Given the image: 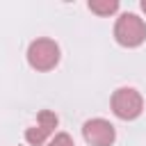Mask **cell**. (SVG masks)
Instances as JSON below:
<instances>
[{
	"label": "cell",
	"instance_id": "6da1fadb",
	"mask_svg": "<svg viewBox=\"0 0 146 146\" xmlns=\"http://www.w3.org/2000/svg\"><path fill=\"white\" fill-rule=\"evenodd\" d=\"M114 39L116 43L125 46V48H137L139 43H144L146 39V23L137 16V14H121L116 18V25H114Z\"/></svg>",
	"mask_w": 146,
	"mask_h": 146
},
{
	"label": "cell",
	"instance_id": "7a4b0ae2",
	"mask_svg": "<svg viewBox=\"0 0 146 146\" xmlns=\"http://www.w3.org/2000/svg\"><path fill=\"white\" fill-rule=\"evenodd\" d=\"M59 62V46L52 39H34L27 48V64L34 71H50Z\"/></svg>",
	"mask_w": 146,
	"mask_h": 146
},
{
	"label": "cell",
	"instance_id": "3957f363",
	"mask_svg": "<svg viewBox=\"0 0 146 146\" xmlns=\"http://www.w3.org/2000/svg\"><path fill=\"white\" fill-rule=\"evenodd\" d=\"M144 110V98L137 89L132 87H121L112 94V112L123 119V121H132L141 114Z\"/></svg>",
	"mask_w": 146,
	"mask_h": 146
},
{
	"label": "cell",
	"instance_id": "277c9868",
	"mask_svg": "<svg viewBox=\"0 0 146 146\" xmlns=\"http://www.w3.org/2000/svg\"><path fill=\"white\" fill-rule=\"evenodd\" d=\"M82 135L87 139V144L91 146H112L116 139L114 125L105 119H89L82 125Z\"/></svg>",
	"mask_w": 146,
	"mask_h": 146
},
{
	"label": "cell",
	"instance_id": "5b68a950",
	"mask_svg": "<svg viewBox=\"0 0 146 146\" xmlns=\"http://www.w3.org/2000/svg\"><path fill=\"white\" fill-rule=\"evenodd\" d=\"M57 121H59V119H57L55 112H50V110H41L39 116H36V123L30 125V128L25 130V141L32 144V146H41V144L55 132Z\"/></svg>",
	"mask_w": 146,
	"mask_h": 146
},
{
	"label": "cell",
	"instance_id": "8992f818",
	"mask_svg": "<svg viewBox=\"0 0 146 146\" xmlns=\"http://www.w3.org/2000/svg\"><path fill=\"white\" fill-rule=\"evenodd\" d=\"M89 9L98 16H110L119 9V2L116 0H89Z\"/></svg>",
	"mask_w": 146,
	"mask_h": 146
},
{
	"label": "cell",
	"instance_id": "52a82bcc",
	"mask_svg": "<svg viewBox=\"0 0 146 146\" xmlns=\"http://www.w3.org/2000/svg\"><path fill=\"white\" fill-rule=\"evenodd\" d=\"M48 146H75V144H73V137H71V135L59 132V135H55V137L48 141Z\"/></svg>",
	"mask_w": 146,
	"mask_h": 146
},
{
	"label": "cell",
	"instance_id": "ba28073f",
	"mask_svg": "<svg viewBox=\"0 0 146 146\" xmlns=\"http://www.w3.org/2000/svg\"><path fill=\"white\" fill-rule=\"evenodd\" d=\"M141 9H144V11H146V0H141Z\"/></svg>",
	"mask_w": 146,
	"mask_h": 146
}]
</instances>
